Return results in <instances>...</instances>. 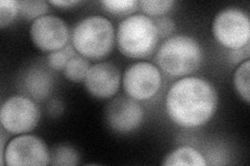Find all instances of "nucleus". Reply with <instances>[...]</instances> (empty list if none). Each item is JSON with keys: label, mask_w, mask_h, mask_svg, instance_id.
Masks as SVG:
<instances>
[{"label": "nucleus", "mask_w": 250, "mask_h": 166, "mask_svg": "<svg viewBox=\"0 0 250 166\" xmlns=\"http://www.w3.org/2000/svg\"><path fill=\"white\" fill-rule=\"evenodd\" d=\"M122 83L119 69L112 62L103 61L91 66L83 84L92 97L112 99L118 92Z\"/></svg>", "instance_id": "9b49d317"}, {"label": "nucleus", "mask_w": 250, "mask_h": 166, "mask_svg": "<svg viewBox=\"0 0 250 166\" xmlns=\"http://www.w3.org/2000/svg\"><path fill=\"white\" fill-rule=\"evenodd\" d=\"M249 69L250 61L249 59L241 62L237 68L233 75V85L238 96L243 100L246 104L250 102V83H249Z\"/></svg>", "instance_id": "2eb2a0df"}, {"label": "nucleus", "mask_w": 250, "mask_h": 166, "mask_svg": "<svg viewBox=\"0 0 250 166\" xmlns=\"http://www.w3.org/2000/svg\"><path fill=\"white\" fill-rule=\"evenodd\" d=\"M206 157L192 147H179L169 153L162 162L164 166L174 165H195L206 166Z\"/></svg>", "instance_id": "ddd939ff"}, {"label": "nucleus", "mask_w": 250, "mask_h": 166, "mask_svg": "<svg viewBox=\"0 0 250 166\" xmlns=\"http://www.w3.org/2000/svg\"><path fill=\"white\" fill-rule=\"evenodd\" d=\"M105 120L115 132L129 133L142 125L144 109L139 101L121 96L113 99L106 105Z\"/></svg>", "instance_id": "9d476101"}, {"label": "nucleus", "mask_w": 250, "mask_h": 166, "mask_svg": "<svg viewBox=\"0 0 250 166\" xmlns=\"http://www.w3.org/2000/svg\"><path fill=\"white\" fill-rule=\"evenodd\" d=\"M91 68L90 61L80 54H76L71 59L68 61L62 73L69 81L72 82H82L84 80L89 70Z\"/></svg>", "instance_id": "4468645a"}, {"label": "nucleus", "mask_w": 250, "mask_h": 166, "mask_svg": "<svg viewBox=\"0 0 250 166\" xmlns=\"http://www.w3.org/2000/svg\"><path fill=\"white\" fill-rule=\"evenodd\" d=\"M249 59V45L243 47V48L236 49V50H230L229 52V60L233 64H241L243 60Z\"/></svg>", "instance_id": "5701e85b"}, {"label": "nucleus", "mask_w": 250, "mask_h": 166, "mask_svg": "<svg viewBox=\"0 0 250 166\" xmlns=\"http://www.w3.org/2000/svg\"><path fill=\"white\" fill-rule=\"evenodd\" d=\"M71 45L82 56L98 60L112 52L116 43L113 23L101 16H89L78 21L71 31Z\"/></svg>", "instance_id": "7ed1b4c3"}, {"label": "nucleus", "mask_w": 250, "mask_h": 166, "mask_svg": "<svg viewBox=\"0 0 250 166\" xmlns=\"http://www.w3.org/2000/svg\"><path fill=\"white\" fill-rule=\"evenodd\" d=\"M41 112L36 102L23 94L7 98L0 109L1 127L13 135L33 131L40 122Z\"/></svg>", "instance_id": "423d86ee"}, {"label": "nucleus", "mask_w": 250, "mask_h": 166, "mask_svg": "<svg viewBox=\"0 0 250 166\" xmlns=\"http://www.w3.org/2000/svg\"><path fill=\"white\" fill-rule=\"evenodd\" d=\"M50 164V152L45 142L36 135L21 134L13 138L1 153V165L46 166Z\"/></svg>", "instance_id": "6e6552de"}, {"label": "nucleus", "mask_w": 250, "mask_h": 166, "mask_svg": "<svg viewBox=\"0 0 250 166\" xmlns=\"http://www.w3.org/2000/svg\"><path fill=\"white\" fill-rule=\"evenodd\" d=\"M212 34L215 41L226 49L243 48L250 41L248 14L239 7H226L215 16Z\"/></svg>", "instance_id": "39448f33"}, {"label": "nucleus", "mask_w": 250, "mask_h": 166, "mask_svg": "<svg viewBox=\"0 0 250 166\" xmlns=\"http://www.w3.org/2000/svg\"><path fill=\"white\" fill-rule=\"evenodd\" d=\"M49 11V5L42 0H25L19 1V15L28 21H35L43 17Z\"/></svg>", "instance_id": "f3484780"}, {"label": "nucleus", "mask_w": 250, "mask_h": 166, "mask_svg": "<svg viewBox=\"0 0 250 166\" xmlns=\"http://www.w3.org/2000/svg\"><path fill=\"white\" fill-rule=\"evenodd\" d=\"M139 5L144 15L150 18H159L172 10L174 1L172 0H143V1H139Z\"/></svg>", "instance_id": "a211bd4d"}, {"label": "nucleus", "mask_w": 250, "mask_h": 166, "mask_svg": "<svg viewBox=\"0 0 250 166\" xmlns=\"http://www.w3.org/2000/svg\"><path fill=\"white\" fill-rule=\"evenodd\" d=\"M23 90L30 99L42 101L48 98L53 90V77L41 67H34L25 73L23 77Z\"/></svg>", "instance_id": "f8f14e48"}, {"label": "nucleus", "mask_w": 250, "mask_h": 166, "mask_svg": "<svg viewBox=\"0 0 250 166\" xmlns=\"http://www.w3.org/2000/svg\"><path fill=\"white\" fill-rule=\"evenodd\" d=\"M156 29H158L159 37H172V34L175 30V23L169 17L163 16V17H159L153 19Z\"/></svg>", "instance_id": "4be33fe9"}, {"label": "nucleus", "mask_w": 250, "mask_h": 166, "mask_svg": "<svg viewBox=\"0 0 250 166\" xmlns=\"http://www.w3.org/2000/svg\"><path fill=\"white\" fill-rule=\"evenodd\" d=\"M159 39L154 20L144 14L130 15L122 20L116 34L120 53L135 59L151 55L158 47Z\"/></svg>", "instance_id": "20e7f679"}, {"label": "nucleus", "mask_w": 250, "mask_h": 166, "mask_svg": "<svg viewBox=\"0 0 250 166\" xmlns=\"http://www.w3.org/2000/svg\"><path fill=\"white\" fill-rule=\"evenodd\" d=\"M19 14V1L1 0L0 1V27L10 26Z\"/></svg>", "instance_id": "412c9836"}, {"label": "nucleus", "mask_w": 250, "mask_h": 166, "mask_svg": "<svg viewBox=\"0 0 250 166\" xmlns=\"http://www.w3.org/2000/svg\"><path fill=\"white\" fill-rule=\"evenodd\" d=\"M51 5H54L57 7H60V9H69V7H72L78 3H81V1H75V0H51L49 1Z\"/></svg>", "instance_id": "b1692460"}, {"label": "nucleus", "mask_w": 250, "mask_h": 166, "mask_svg": "<svg viewBox=\"0 0 250 166\" xmlns=\"http://www.w3.org/2000/svg\"><path fill=\"white\" fill-rule=\"evenodd\" d=\"M77 151L68 145H60L50 151V164L59 166H73L80 163Z\"/></svg>", "instance_id": "dca6fc26"}, {"label": "nucleus", "mask_w": 250, "mask_h": 166, "mask_svg": "<svg viewBox=\"0 0 250 166\" xmlns=\"http://www.w3.org/2000/svg\"><path fill=\"white\" fill-rule=\"evenodd\" d=\"M104 9L112 15L124 16L134 13L139 5L137 0H104L101 1Z\"/></svg>", "instance_id": "aec40b11"}, {"label": "nucleus", "mask_w": 250, "mask_h": 166, "mask_svg": "<svg viewBox=\"0 0 250 166\" xmlns=\"http://www.w3.org/2000/svg\"><path fill=\"white\" fill-rule=\"evenodd\" d=\"M203 61V50L197 39L177 35L168 37L156 53V64L161 72L171 78L181 79L196 72Z\"/></svg>", "instance_id": "f03ea898"}, {"label": "nucleus", "mask_w": 250, "mask_h": 166, "mask_svg": "<svg viewBox=\"0 0 250 166\" xmlns=\"http://www.w3.org/2000/svg\"><path fill=\"white\" fill-rule=\"evenodd\" d=\"M29 37L39 50L51 53L68 45L71 33L64 20L53 15H45L31 23Z\"/></svg>", "instance_id": "1a4fd4ad"}, {"label": "nucleus", "mask_w": 250, "mask_h": 166, "mask_svg": "<svg viewBox=\"0 0 250 166\" xmlns=\"http://www.w3.org/2000/svg\"><path fill=\"white\" fill-rule=\"evenodd\" d=\"M77 54L72 45H67L64 48L48 53L47 65L54 71H64L68 61Z\"/></svg>", "instance_id": "6ab92c4d"}, {"label": "nucleus", "mask_w": 250, "mask_h": 166, "mask_svg": "<svg viewBox=\"0 0 250 166\" xmlns=\"http://www.w3.org/2000/svg\"><path fill=\"white\" fill-rule=\"evenodd\" d=\"M163 84L161 70L147 61L130 65L122 75V86L127 97L136 101H148L155 97Z\"/></svg>", "instance_id": "0eeeda50"}, {"label": "nucleus", "mask_w": 250, "mask_h": 166, "mask_svg": "<svg viewBox=\"0 0 250 166\" xmlns=\"http://www.w3.org/2000/svg\"><path fill=\"white\" fill-rule=\"evenodd\" d=\"M218 103V92L212 83L200 77L188 76L171 85L165 108L174 125L184 129H195L212 120Z\"/></svg>", "instance_id": "f257e3e1"}]
</instances>
